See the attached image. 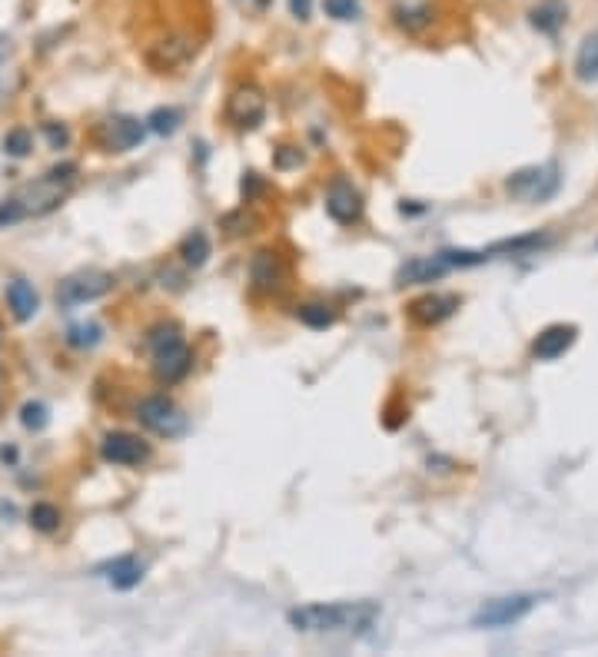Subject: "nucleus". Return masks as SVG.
Masks as SVG:
<instances>
[{
  "instance_id": "1",
  "label": "nucleus",
  "mask_w": 598,
  "mask_h": 657,
  "mask_svg": "<svg viewBox=\"0 0 598 657\" xmlns=\"http://www.w3.org/2000/svg\"><path fill=\"white\" fill-rule=\"evenodd\" d=\"M74 183H77V163H60L54 170H47L40 180L20 186L17 193H10L0 203V226H14L24 223V219L54 213L74 193Z\"/></svg>"
},
{
  "instance_id": "2",
  "label": "nucleus",
  "mask_w": 598,
  "mask_h": 657,
  "mask_svg": "<svg viewBox=\"0 0 598 657\" xmlns=\"http://www.w3.org/2000/svg\"><path fill=\"white\" fill-rule=\"evenodd\" d=\"M383 614L379 601H333L303 604L290 611V624L303 634H369Z\"/></svg>"
},
{
  "instance_id": "3",
  "label": "nucleus",
  "mask_w": 598,
  "mask_h": 657,
  "mask_svg": "<svg viewBox=\"0 0 598 657\" xmlns=\"http://www.w3.org/2000/svg\"><path fill=\"white\" fill-rule=\"evenodd\" d=\"M147 346L153 352V375L163 385H177L193 369V349L183 339V329L177 322H160L147 332Z\"/></svg>"
},
{
  "instance_id": "4",
  "label": "nucleus",
  "mask_w": 598,
  "mask_h": 657,
  "mask_svg": "<svg viewBox=\"0 0 598 657\" xmlns=\"http://www.w3.org/2000/svg\"><path fill=\"white\" fill-rule=\"evenodd\" d=\"M559 190H562V173L555 163L522 166V170L509 173V180H505V193L519 203H545Z\"/></svg>"
},
{
  "instance_id": "5",
  "label": "nucleus",
  "mask_w": 598,
  "mask_h": 657,
  "mask_svg": "<svg viewBox=\"0 0 598 657\" xmlns=\"http://www.w3.org/2000/svg\"><path fill=\"white\" fill-rule=\"evenodd\" d=\"M137 422L160 438H177L187 432V415H183L180 405L167 399V395H147V399L137 405Z\"/></svg>"
},
{
  "instance_id": "6",
  "label": "nucleus",
  "mask_w": 598,
  "mask_h": 657,
  "mask_svg": "<svg viewBox=\"0 0 598 657\" xmlns=\"http://www.w3.org/2000/svg\"><path fill=\"white\" fill-rule=\"evenodd\" d=\"M113 289V276L110 273H97V269H87V273L67 276L57 289V302L60 306H84V302H97Z\"/></svg>"
},
{
  "instance_id": "7",
  "label": "nucleus",
  "mask_w": 598,
  "mask_h": 657,
  "mask_svg": "<svg viewBox=\"0 0 598 657\" xmlns=\"http://www.w3.org/2000/svg\"><path fill=\"white\" fill-rule=\"evenodd\" d=\"M226 120L233 123L236 130H256L266 120V97L260 87L246 83V87H236L226 100Z\"/></svg>"
},
{
  "instance_id": "8",
  "label": "nucleus",
  "mask_w": 598,
  "mask_h": 657,
  "mask_svg": "<svg viewBox=\"0 0 598 657\" xmlns=\"http://www.w3.org/2000/svg\"><path fill=\"white\" fill-rule=\"evenodd\" d=\"M100 455H103V462H110V465L137 468V465H147V462H150V458H153V448H150V442H143L140 435L110 432V435H103Z\"/></svg>"
},
{
  "instance_id": "9",
  "label": "nucleus",
  "mask_w": 598,
  "mask_h": 657,
  "mask_svg": "<svg viewBox=\"0 0 598 657\" xmlns=\"http://www.w3.org/2000/svg\"><path fill=\"white\" fill-rule=\"evenodd\" d=\"M532 608H535V594L496 598V601L482 604V608L476 611V618H472V624H476V628H509V624L522 621Z\"/></svg>"
},
{
  "instance_id": "10",
  "label": "nucleus",
  "mask_w": 598,
  "mask_h": 657,
  "mask_svg": "<svg viewBox=\"0 0 598 657\" xmlns=\"http://www.w3.org/2000/svg\"><path fill=\"white\" fill-rule=\"evenodd\" d=\"M363 210H366V203H363V196H359L356 186L349 183L346 176H336V180L329 183V190H326L329 219L339 223V226H356L359 219H363Z\"/></svg>"
},
{
  "instance_id": "11",
  "label": "nucleus",
  "mask_w": 598,
  "mask_h": 657,
  "mask_svg": "<svg viewBox=\"0 0 598 657\" xmlns=\"http://www.w3.org/2000/svg\"><path fill=\"white\" fill-rule=\"evenodd\" d=\"M147 137V120L137 117H110L100 123V143L113 153H127L133 146H140Z\"/></svg>"
},
{
  "instance_id": "12",
  "label": "nucleus",
  "mask_w": 598,
  "mask_h": 657,
  "mask_svg": "<svg viewBox=\"0 0 598 657\" xmlns=\"http://www.w3.org/2000/svg\"><path fill=\"white\" fill-rule=\"evenodd\" d=\"M575 339H579V329L572 326H565V322H555V326H545L539 336L532 339V359H539V362H555V359H562L565 352H569L572 346H575Z\"/></svg>"
},
{
  "instance_id": "13",
  "label": "nucleus",
  "mask_w": 598,
  "mask_h": 657,
  "mask_svg": "<svg viewBox=\"0 0 598 657\" xmlns=\"http://www.w3.org/2000/svg\"><path fill=\"white\" fill-rule=\"evenodd\" d=\"M193 54H197V40H190V37H167V40H160V44L150 47L147 64L157 73H167V70H177L183 64H190Z\"/></svg>"
},
{
  "instance_id": "14",
  "label": "nucleus",
  "mask_w": 598,
  "mask_h": 657,
  "mask_svg": "<svg viewBox=\"0 0 598 657\" xmlns=\"http://www.w3.org/2000/svg\"><path fill=\"white\" fill-rule=\"evenodd\" d=\"M286 279V263L280 253H273V249H260V253H253L250 259V283L256 292H276L283 286Z\"/></svg>"
},
{
  "instance_id": "15",
  "label": "nucleus",
  "mask_w": 598,
  "mask_h": 657,
  "mask_svg": "<svg viewBox=\"0 0 598 657\" xmlns=\"http://www.w3.org/2000/svg\"><path fill=\"white\" fill-rule=\"evenodd\" d=\"M449 273V263L442 259V253L436 256H412L406 263L399 266L396 273V283L399 286H426V283H436Z\"/></svg>"
},
{
  "instance_id": "16",
  "label": "nucleus",
  "mask_w": 598,
  "mask_h": 657,
  "mask_svg": "<svg viewBox=\"0 0 598 657\" xmlns=\"http://www.w3.org/2000/svg\"><path fill=\"white\" fill-rule=\"evenodd\" d=\"M456 309H459L456 296H439V292H429V296L409 302V319L422 329H432V326H439V322H446Z\"/></svg>"
},
{
  "instance_id": "17",
  "label": "nucleus",
  "mask_w": 598,
  "mask_h": 657,
  "mask_svg": "<svg viewBox=\"0 0 598 657\" xmlns=\"http://www.w3.org/2000/svg\"><path fill=\"white\" fill-rule=\"evenodd\" d=\"M565 20H569V4H565V0H539V4L529 10V24L545 37L559 34L565 27Z\"/></svg>"
},
{
  "instance_id": "18",
  "label": "nucleus",
  "mask_w": 598,
  "mask_h": 657,
  "mask_svg": "<svg viewBox=\"0 0 598 657\" xmlns=\"http://www.w3.org/2000/svg\"><path fill=\"white\" fill-rule=\"evenodd\" d=\"M7 306H10V316H14L17 322H30L40 309V296H37V289L27 283V279H10L7 283Z\"/></svg>"
},
{
  "instance_id": "19",
  "label": "nucleus",
  "mask_w": 598,
  "mask_h": 657,
  "mask_svg": "<svg viewBox=\"0 0 598 657\" xmlns=\"http://www.w3.org/2000/svg\"><path fill=\"white\" fill-rule=\"evenodd\" d=\"M107 581L113 584L117 591H130L137 588V584L143 581V565L133 555H123L117 558L113 565H107Z\"/></svg>"
},
{
  "instance_id": "20",
  "label": "nucleus",
  "mask_w": 598,
  "mask_h": 657,
  "mask_svg": "<svg viewBox=\"0 0 598 657\" xmlns=\"http://www.w3.org/2000/svg\"><path fill=\"white\" fill-rule=\"evenodd\" d=\"M393 20L406 34H422V30L432 24V7L429 4H396Z\"/></svg>"
},
{
  "instance_id": "21",
  "label": "nucleus",
  "mask_w": 598,
  "mask_h": 657,
  "mask_svg": "<svg viewBox=\"0 0 598 657\" xmlns=\"http://www.w3.org/2000/svg\"><path fill=\"white\" fill-rule=\"evenodd\" d=\"M210 253H213V246H210V236L203 233V229H193V233H187L183 236V243H180V259L187 266H193V269H200L206 259H210Z\"/></svg>"
},
{
  "instance_id": "22",
  "label": "nucleus",
  "mask_w": 598,
  "mask_h": 657,
  "mask_svg": "<svg viewBox=\"0 0 598 657\" xmlns=\"http://www.w3.org/2000/svg\"><path fill=\"white\" fill-rule=\"evenodd\" d=\"M575 77H579L582 83L598 80V30L582 40L579 54H575Z\"/></svg>"
},
{
  "instance_id": "23",
  "label": "nucleus",
  "mask_w": 598,
  "mask_h": 657,
  "mask_svg": "<svg viewBox=\"0 0 598 657\" xmlns=\"http://www.w3.org/2000/svg\"><path fill=\"white\" fill-rule=\"evenodd\" d=\"M30 528L34 531H40V535H54V531L60 528V508H54V505H47V502H37L34 508H30Z\"/></svg>"
},
{
  "instance_id": "24",
  "label": "nucleus",
  "mask_w": 598,
  "mask_h": 657,
  "mask_svg": "<svg viewBox=\"0 0 598 657\" xmlns=\"http://www.w3.org/2000/svg\"><path fill=\"white\" fill-rule=\"evenodd\" d=\"M180 123H183V113L180 110L160 107V110H153L150 117H147V130H153L157 137H170V133L180 130Z\"/></svg>"
},
{
  "instance_id": "25",
  "label": "nucleus",
  "mask_w": 598,
  "mask_h": 657,
  "mask_svg": "<svg viewBox=\"0 0 598 657\" xmlns=\"http://www.w3.org/2000/svg\"><path fill=\"white\" fill-rule=\"evenodd\" d=\"M296 316H299V322H303V326H309V329H329V326L336 322L333 309L323 306V302H306V306L296 309Z\"/></svg>"
},
{
  "instance_id": "26",
  "label": "nucleus",
  "mask_w": 598,
  "mask_h": 657,
  "mask_svg": "<svg viewBox=\"0 0 598 657\" xmlns=\"http://www.w3.org/2000/svg\"><path fill=\"white\" fill-rule=\"evenodd\" d=\"M100 339H103V329L97 326V322H80V326L67 329V342L74 349H94Z\"/></svg>"
},
{
  "instance_id": "27",
  "label": "nucleus",
  "mask_w": 598,
  "mask_h": 657,
  "mask_svg": "<svg viewBox=\"0 0 598 657\" xmlns=\"http://www.w3.org/2000/svg\"><path fill=\"white\" fill-rule=\"evenodd\" d=\"M4 150H7V156H14V160H24V156H30V150H34V137H30V130H24V127L10 130L4 137Z\"/></svg>"
},
{
  "instance_id": "28",
  "label": "nucleus",
  "mask_w": 598,
  "mask_h": 657,
  "mask_svg": "<svg viewBox=\"0 0 598 657\" xmlns=\"http://www.w3.org/2000/svg\"><path fill=\"white\" fill-rule=\"evenodd\" d=\"M323 10L339 24H349V20H359L363 14V4L359 0H323Z\"/></svg>"
},
{
  "instance_id": "29",
  "label": "nucleus",
  "mask_w": 598,
  "mask_h": 657,
  "mask_svg": "<svg viewBox=\"0 0 598 657\" xmlns=\"http://www.w3.org/2000/svg\"><path fill=\"white\" fill-rule=\"evenodd\" d=\"M20 422H24L27 432H40L47 425V405L40 402H27L24 409H20Z\"/></svg>"
},
{
  "instance_id": "30",
  "label": "nucleus",
  "mask_w": 598,
  "mask_h": 657,
  "mask_svg": "<svg viewBox=\"0 0 598 657\" xmlns=\"http://www.w3.org/2000/svg\"><path fill=\"white\" fill-rule=\"evenodd\" d=\"M44 133H47V140H50V146H54V150H60V146L70 143L67 127H57V123H44Z\"/></svg>"
},
{
  "instance_id": "31",
  "label": "nucleus",
  "mask_w": 598,
  "mask_h": 657,
  "mask_svg": "<svg viewBox=\"0 0 598 657\" xmlns=\"http://www.w3.org/2000/svg\"><path fill=\"white\" fill-rule=\"evenodd\" d=\"M290 14L299 24H306V20L313 17V0H290Z\"/></svg>"
}]
</instances>
